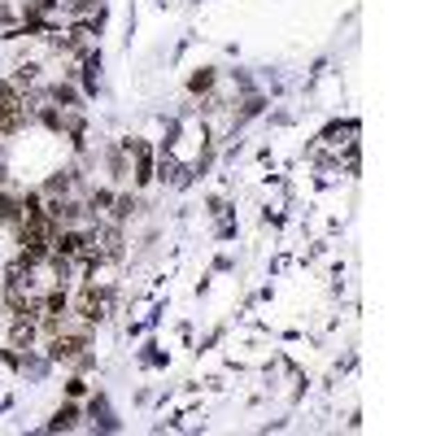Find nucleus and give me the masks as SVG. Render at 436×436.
<instances>
[{
	"instance_id": "obj_1",
	"label": "nucleus",
	"mask_w": 436,
	"mask_h": 436,
	"mask_svg": "<svg viewBox=\"0 0 436 436\" xmlns=\"http://www.w3.org/2000/svg\"><path fill=\"white\" fill-rule=\"evenodd\" d=\"M105 310H109V293H105V288L96 293V284H88L83 293H79V301H74V314L83 318V323H101Z\"/></svg>"
},
{
	"instance_id": "obj_2",
	"label": "nucleus",
	"mask_w": 436,
	"mask_h": 436,
	"mask_svg": "<svg viewBox=\"0 0 436 436\" xmlns=\"http://www.w3.org/2000/svg\"><path fill=\"white\" fill-rule=\"evenodd\" d=\"M83 349H88V332H66V328H61L53 336V358L57 362H79V358H83Z\"/></svg>"
},
{
	"instance_id": "obj_3",
	"label": "nucleus",
	"mask_w": 436,
	"mask_h": 436,
	"mask_svg": "<svg viewBox=\"0 0 436 436\" xmlns=\"http://www.w3.org/2000/svg\"><path fill=\"white\" fill-rule=\"evenodd\" d=\"M79 423V406H61L57 414H53V423H48V428H53V432H70Z\"/></svg>"
}]
</instances>
